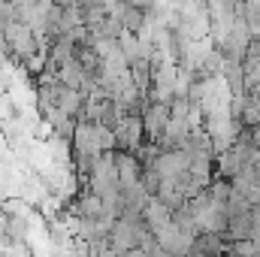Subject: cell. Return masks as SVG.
<instances>
[{
    "instance_id": "6da1fadb",
    "label": "cell",
    "mask_w": 260,
    "mask_h": 257,
    "mask_svg": "<svg viewBox=\"0 0 260 257\" xmlns=\"http://www.w3.org/2000/svg\"><path fill=\"white\" fill-rule=\"evenodd\" d=\"M194 239H197V236L185 233V230H179L173 221H170L164 230H157V233H154V242H157V248H160V251H167L170 257L191 254V245H194Z\"/></svg>"
},
{
    "instance_id": "7a4b0ae2",
    "label": "cell",
    "mask_w": 260,
    "mask_h": 257,
    "mask_svg": "<svg viewBox=\"0 0 260 257\" xmlns=\"http://www.w3.org/2000/svg\"><path fill=\"white\" fill-rule=\"evenodd\" d=\"M112 136H115V148L118 151H136L142 145V139H145V130H142L139 115H124L112 127Z\"/></svg>"
},
{
    "instance_id": "3957f363",
    "label": "cell",
    "mask_w": 260,
    "mask_h": 257,
    "mask_svg": "<svg viewBox=\"0 0 260 257\" xmlns=\"http://www.w3.org/2000/svg\"><path fill=\"white\" fill-rule=\"evenodd\" d=\"M139 121H142V130H145V139L157 142V136L164 133L167 121H170V103L148 100V103H145V109L139 112Z\"/></svg>"
},
{
    "instance_id": "277c9868",
    "label": "cell",
    "mask_w": 260,
    "mask_h": 257,
    "mask_svg": "<svg viewBox=\"0 0 260 257\" xmlns=\"http://www.w3.org/2000/svg\"><path fill=\"white\" fill-rule=\"evenodd\" d=\"M142 218V215H139ZM139 218H115V224H112V230H109V248L115 251V257H124L127 251L136 248V221Z\"/></svg>"
},
{
    "instance_id": "5b68a950",
    "label": "cell",
    "mask_w": 260,
    "mask_h": 257,
    "mask_svg": "<svg viewBox=\"0 0 260 257\" xmlns=\"http://www.w3.org/2000/svg\"><path fill=\"white\" fill-rule=\"evenodd\" d=\"M115 170H118V185H121V191H124V188H130V185L139 182L142 164L136 160L133 151H118V148H115Z\"/></svg>"
},
{
    "instance_id": "8992f818",
    "label": "cell",
    "mask_w": 260,
    "mask_h": 257,
    "mask_svg": "<svg viewBox=\"0 0 260 257\" xmlns=\"http://www.w3.org/2000/svg\"><path fill=\"white\" fill-rule=\"evenodd\" d=\"M142 221H145V227H148L151 233H157V230H164V227L173 221V212H170L157 197H151V200L145 203V209H142Z\"/></svg>"
},
{
    "instance_id": "52a82bcc",
    "label": "cell",
    "mask_w": 260,
    "mask_h": 257,
    "mask_svg": "<svg viewBox=\"0 0 260 257\" xmlns=\"http://www.w3.org/2000/svg\"><path fill=\"white\" fill-rule=\"evenodd\" d=\"M73 215H79V218H100V215H103V200H100L97 194L85 191L79 200H76Z\"/></svg>"
},
{
    "instance_id": "ba28073f",
    "label": "cell",
    "mask_w": 260,
    "mask_h": 257,
    "mask_svg": "<svg viewBox=\"0 0 260 257\" xmlns=\"http://www.w3.org/2000/svg\"><path fill=\"white\" fill-rule=\"evenodd\" d=\"M139 185L145 188V194H157V188H160V176H157V170L148 164V167H142V173H139Z\"/></svg>"
},
{
    "instance_id": "9c48e42d",
    "label": "cell",
    "mask_w": 260,
    "mask_h": 257,
    "mask_svg": "<svg viewBox=\"0 0 260 257\" xmlns=\"http://www.w3.org/2000/svg\"><path fill=\"white\" fill-rule=\"evenodd\" d=\"M248 130V142L254 145V148H260V124H254V127H245Z\"/></svg>"
},
{
    "instance_id": "30bf717a",
    "label": "cell",
    "mask_w": 260,
    "mask_h": 257,
    "mask_svg": "<svg viewBox=\"0 0 260 257\" xmlns=\"http://www.w3.org/2000/svg\"><path fill=\"white\" fill-rule=\"evenodd\" d=\"M130 6H136V9H142V12H148V6H151V0H127Z\"/></svg>"
}]
</instances>
